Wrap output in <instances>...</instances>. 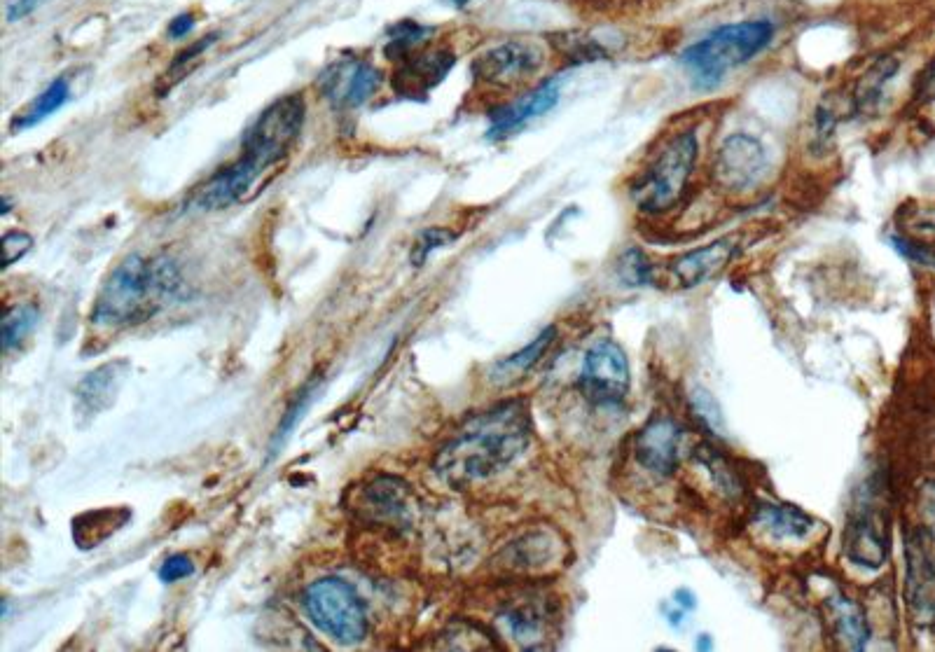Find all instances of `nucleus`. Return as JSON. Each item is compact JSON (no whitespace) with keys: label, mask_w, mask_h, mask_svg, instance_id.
<instances>
[{"label":"nucleus","mask_w":935,"mask_h":652,"mask_svg":"<svg viewBox=\"0 0 935 652\" xmlns=\"http://www.w3.org/2000/svg\"><path fill=\"white\" fill-rule=\"evenodd\" d=\"M360 510L374 524L389 529H410L412 526V496L410 487L396 477H377L360 494Z\"/></svg>","instance_id":"13"},{"label":"nucleus","mask_w":935,"mask_h":652,"mask_svg":"<svg viewBox=\"0 0 935 652\" xmlns=\"http://www.w3.org/2000/svg\"><path fill=\"white\" fill-rule=\"evenodd\" d=\"M129 365L124 360L101 365L99 370L87 374L78 386V409L82 414L96 416L103 409L113 405L117 391H120L124 377H127Z\"/></svg>","instance_id":"17"},{"label":"nucleus","mask_w":935,"mask_h":652,"mask_svg":"<svg viewBox=\"0 0 935 652\" xmlns=\"http://www.w3.org/2000/svg\"><path fill=\"white\" fill-rule=\"evenodd\" d=\"M889 536H886V519L879 503L877 491L865 487L851 505L847 529H844V554L849 561L863 568H879L886 561Z\"/></svg>","instance_id":"7"},{"label":"nucleus","mask_w":935,"mask_h":652,"mask_svg":"<svg viewBox=\"0 0 935 652\" xmlns=\"http://www.w3.org/2000/svg\"><path fill=\"white\" fill-rule=\"evenodd\" d=\"M919 510H921V517H924V522H926V529L935 536V482L926 484V487L921 489Z\"/></svg>","instance_id":"38"},{"label":"nucleus","mask_w":935,"mask_h":652,"mask_svg":"<svg viewBox=\"0 0 935 652\" xmlns=\"http://www.w3.org/2000/svg\"><path fill=\"white\" fill-rule=\"evenodd\" d=\"M699 157L695 131H681L632 183V201L643 213H664L678 204Z\"/></svg>","instance_id":"5"},{"label":"nucleus","mask_w":935,"mask_h":652,"mask_svg":"<svg viewBox=\"0 0 935 652\" xmlns=\"http://www.w3.org/2000/svg\"><path fill=\"white\" fill-rule=\"evenodd\" d=\"M431 26H421L417 22H400L389 29V43H386L384 52L391 61H403L410 57L412 47L419 45L426 36H431Z\"/></svg>","instance_id":"27"},{"label":"nucleus","mask_w":935,"mask_h":652,"mask_svg":"<svg viewBox=\"0 0 935 652\" xmlns=\"http://www.w3.org/2000/svg\"><path fill=\"white\" fill-rule=\"evenodd\" d=\"M828 620L833 624L835 636L851 650H863L868 645L870 627L863 608L844 594H833L826 599Z\"/></svg>","instance_id":"18"},{"label":"nucleus","mask_w":935,"mask_h":652,"mask_svg":"<svg viewBox=\"0 0 935 652\" xmlns=\"http://www.w3.org/2000/svg\"><path fill=\"white\" fill-rule=\"evenodd\" d=\"M683 430L676 421L660 416L648 421L636 438V459L657 475H671L681 463Z\"/></svg>","instance_id":"12"},{"label":"nucleus","mask_w":935,"mask_h":652,"mask_svg":"<svg viewBox=\"0 0 935 652\" xmlns=\"http://www.w3.org/2000/svg\"><path fill=\"white\" fill-rule=\"evenodd\" d=\"M580 388L597 405H620L629 391V363L620 344L601 339L585 353Z\"/></svg>","instance_id":"10"},{"label":"nucleus","mask_w":935,"mask_h":652,"mask_svg":"<svg viewBox=\"0 0 935 652\" xmlns=\"http://www.w3.org/2000/svg\"><path fill=\"white\" fill-rule=\"evenodd\" d=\"M382 85V73L363 59H342L325 68L318 87L335 108H358Z\"/></svg>","instance_id":"11"},{"label":"nucleus","mask_w":935,"mask_h":652,"mask_svg":"<svg viewBox=\"0 0 935 652\" xmlns=\"http://www.w3.org/2000/svg\"><path fill=\"white\" fill-rule=\"evenodd\" d=\"M896 71H898V59L884 57V59L875 61V64L865 71L863 78L858 80V85L854 87V94H851V99H854V108L865 110V108H870L872 103H877L879 96H882L884 85L893 78V75H896Z\"/></svg>","instance_id":"24"},{"label":"nucleus","mask_w":935,"mask_h":652,"mask_svg":"<svg viewBox=\"0 0 935 652\" xmlns=\"http://www.w3.org/2000/svg\"><path fill=\"white\" fill-rule=\"evenodd\" d=\"M183 279L169 258L129 255L103 283L96 297L92 321L101 328H131L150 321L166 302L178 295Z\"/></svg>","instance_id":"3"},{"label":"nucleus","mask_w":935,"mask_h":652,"mask_svg":"<svg viewBox=\"0 0 935 652\" xmlns=\"http://www.w3.org/2000/svg\"><path fill=\"white\" fill-rule=\"evenodd\" d=\"M40 321V311L36 304H15L5 311L3 316V351L10 353L12 349L24 344V339L36 330Z\"/></svg>","instance_id":"26"},{"label":"nucleus","mask_w":935,"mask_h":652,"mask_svg":"<svg viewBox=\"0 0 935 652\" xmlns=\"http://www.w3.org/2000/svg\"><path fill=\"white\" fill-rule=\"evenodd\" d=\"M3 267H12L17 260H22L31 251L33 237L22 230H12L3 237Z\"/></svg>","instance_id":"34"},{"label":"nucleus","mask_w":935,"mask_h":652,"mask_svg":"<svg viewBox=\"0 0 935 652\" xmlns=\"http://www.w3.org/2000/svg\"><path fill=\"white\" fill-rule=\"evenodd\" d=\"M737 253V244L732 239H718L713 244L697 248L676 258L669 265V274L681 288H695L702 286L704 281L713 279V276L723 272L727 262Z\"/></svg>","instance_id":"16"},{"label":"nucleus","mask_w":935,"mask_h":652,"mask_svg":"<svg viewBox=\"0 0 935 652\" xmlns=\"http://www.w3.org/2000/svg\"><path fill=\"white\" fill-rule=\"evenodd\" d=\"M774 33L777 29L770 19H746L718 26L709 36L685 47L678 61L690 73L697 89H713L732 68L756 59L772 43Z\"/></svg>","instance_id":"4"},{"label":"nucleus","mask_w":935,"mask_h":652,"mask_svg":"<svg viewBox=\"0 0 935 652\" xmlns=\"http://www.w3.org/2000/svg\"><path fill=\"white\" fill-rule=\"evenodd\" d=\"M68 96H71V87H68V80L66 78L54 80L52 85L47 87L45 92L40 94L29 108H26V113H22L15 122H12V129L24 131V129L36 127V124L43 122L47 115L57 113V110L68 101Z\"/></svg>","instance_id":"25"},{"label":"nucleus","mask_w":935,"mask_h":652,"mask_svg":"<svg viewBox=\"0 0 935 652\" xmlns=\"http://www.w3.org/2000/svg\"><path fill=\"white\" fill-rule=\"evenodd\" d=\"M550 43L554 50L564 57L566 64H590V61H601V59L611 57V54H608V47L604 43H599V40L590 36V33H580V31L559 33V36H554Z\"/></svg>","instance_id":"23"},{"label":"nucleus","mask_w":935,"mask_h":652,"mask_svg":"<svg viewBox=\"0 0 935 652\" xmlns=\"http://www.w3.org/2000/svg\"><path fill=\"white\" fill-rule=\"evenodd\" d=\"M447 5H454V8H466L470 0H445Z\"/></svg>","instance_id":"44"},{"label":"nucleus","mask_w":935,"mask_h":652,"mask_svg":"<svg viewBox=\"0 0 935 652\" xmlns=\"http://www.w3.org/2000/svg\"><path fill=\"white\" fill-rule=\"evenodd\" d=\"M650 262L639 248H627L620 258V276L629 286H646L650 281Z\"/></svg>","instance_id":"31"},{"label":"nucleus","mask_w":935,"mask_h":652,"mask_svg":"<svg viewBox=\"0 0 935 652\" xmlns=\"http://www.w3.org/2000/svg\"><path fill=\"white\" fill-rule=\"evenodd\" d=\"M559 101V80H545L543 85H538L536 89H531L529 94H524L522 99H517L515 103H508V106L494 110L489 115L491 127H489V138H505L510 136L512 131L522 129L529 124L531 120H536L540 115H547L550 110L557 106Z\"/></svg>","instance_id":"15"},{"label":"nucleus","mask_w":935,"mask_h":652,"mask_svg":"<svg viewBox=\"0 0 935 652\" xmlns=\"http://www.w3.org/2000/svg\"><path fill=\"white\" fill-rule=\"evenodd\" d=\"M756 522L774 540H802L814 529V519L793 505H763Z\"/></svg>","instance_id":"20"},{"label":"nucleus","mask_w":935,"mask_h":652,"mask_svg":"<svg viewBox=\"0 0 935 652\" xmlns=\"http://www.w3.org/2000/svg\"><path fill=\"white\" fill-rule=\"evenodd\" d=\"M47 0H12L8 5V22H19V19L29 17L31 12L43 8Z\"/></svg>","instance_id":"39"},{"label":"nucleus","mask_w":935,"mask_h":652,"mask_svg":"<svg viewBox=\"0 0 935 652\" xmlns=\"http://www.w3.org/2000/svg\"><path fill=\"white\" fill-rule=\"evenodd\" d=\"M456 64L454 52L449 50H428L414 57L403 59V64L393 75V87L400 96L414 99V96H426L435 85L445 80V75Z\"/></svg>","instance_id":"14"},{"label":"nucleus","mask_w":935,"mask_h":652,"mask_svg":"<svg viewBox=\"0 0 935 652\" xmlns=\"http://www.w3.org/2000/svg\"><path fill=\"white\" fill-rule=\"evenodd\" d=\"M893 244H896L898 251L903 253L907 260L917 262V265L935 269V246L917 244V241H912L907 237H896V239H893Z\"/></svg>","instance_id":"35"},{"label":"nucleus","mask_w":935,"mask_h":652,"mask_svg":"<svg viewBox=\"0 0 935 652\" xmlns=\"http://www.w3.org/2000/svg\"><path fill=\"white\" fill-rule=\"evenodd\" d=\"M192 573H195V564H192V559L185 557V554H173V557L166 559L162 568H159V580L178 582Z\"/></svg>","instance_id":"36"},{"label":"nucleus","mask_w":935,"mask_h":652,"mask_svg":"<svg viewBox=\"0 0 935 652\" xmlns=\"http://www.w3.org/2000/svg\"><path fill=\"white\" fill-rule=\"evenodd\" d=\"M545 64L543 47L533 40H505L473 61V78L482 85L510 89L533 78Z\"/></svg>","instance_id":"8"},{"label":"nucleus","mask_w":935,"mask_h":652,"mask_svg":"<svg viewBox=\"0 0 935 652\" xmlns=\"http://www.w3.org/2000/svg\"><path fill=\"white\" fill-rule=\"evenodd\" d=\"M587 3H643V0H587Z\"/></svg>","instance_id":"43"},{"label":"nucleus","mask_w":935,"mask_h":652,"mask_svg":"<svg viewBox=\"0 0 935 652\" xmlns=\"http://www.w3.org/2000/svg\"><path fill=\"white\" fill-rule=\"evenodd\" d=\"M192 29H195V15L185 12V15H178L173 22H169V31L166 33H169V38H183Z\"/></svg>","instance_id":"40"},{"label":"nucleus","mask_w":935,"mask_h":652,"mask_svg":"<svg viewBox=\"0 0 935 652\" xmlns=\"http://www.w3.org/2000/svg\"><path fill=\"white\" fill-rule=\"evenodd\" d=\"M676 606L685 608V610H692L697 606V601H695V596L688 592V589H678V592H676Z\"/></svg>","instance_id":"41"},{"label":"nucleus","mask_w":935,"mask_h":652,"mask_svg":"<svg viewBox=\"0 0 935 652\" xmlns=\"http://www.w3.org/2000/svg\"><path fill=\"white\" fill-rule=\"evenodd\" d=\"M501 622L505 624V629H508V634L515 638L522 648H543L550 620H547L543 606H538L536 601L515 603V606H510L501 615Z\"/></svg>","instance_id":"19"},{"label":"nucleus","mask_w":935,"mask_h":652,"mask_svg":"<svg viewBox=\"0 0 935 652\" xmlns=\"http://www.w3.org/2000/svg\"><path fill=\"white\" fill-rule=\"evenodd\" d=\"M454 239H456V234L445 230V227H428V230L421 232L417 237V241H414L412 253H410L412 265L414 267H424L426 260L431 258L435 251H440V248L449 246Z\"/></svg>","instance_id":"29"},{"label":"nucleus","mask_w":935,"mask_h":652,"mask_svg":"<svg viewBox=\"0 0 935 652\" xmlns=\"http://www.w3.org/2000/svg\"><path fill=\"white\" fill-rule=\"evenodd\" d=\"M914 96H917L919 101H935V57L928 61V66L921 71Z\"/></svg>","instance_id":"37"},{"label":"nucleus","mask_w":935,"mask_h":652,"mask_svg":"<svg viewBox=\"0 0 935 652\" xmlns=\"http://www.w3.org/2000/svg\"><path fill=\"white\" fill-rule=\"evenodd\" d=\"M129 510H96L78 517L73 522V540L82 550L101 545L103 540L113 536L120 526L127 524Z\"/></svg>","instance_id":"22"},{"label":"nucleus","mask_w":935,"mask_h":652,"mask_svg":"<svg viewBox=\"0 0 935 652\" xmlns=\"http://www.w3.org/2000/svg\"><path fill=\"white\" fill-rule=\"evenodd\" d=\"M699 638H702V641L695 643V648H699V650H709V648H711V641H709V636L704 634V636H699Z\"/></svg>","instance_id":"42"},{"label":"nucleus","mask_w":935,"mask_h":652,"mask_svg":"<svg viewBox=\"0 0 935 652\" xmlns=\"http://www.w3.org/2000/svg\"><path fill=\"white\" fill-rule=\"evenodd\" d=\"M314 391H316L314 384H307V386L302 388V393H297L295 402L288 407V412H286V416H283V421H281L279 430H276V435H274V447L279 445V442H281L283 438H286L290 430H293V428L297 426V421L302 419V412L309 407L311 398H314Z\"/></svg>","instance_id":"33"},{"label":"nucleus","mask_w":935,"mask_h":652,"mask_svg":"<svg viewBox=\"0 0 935 652\" xmlns=\"http://www.w3.org/2000/svg\"><path fill=\"white\" fill-rule=\"evenodd\" d=\"M692 409H695V416L699 421L704 423L706 428L713 430V433H723L725 430V421H723V412H720V407H718V402L713 400V395L709 391H704V388H697L695 393H692Z\"/></svg>","instance_id":"32"},{"label":"nucleus","mask_w":935,"mask_h":652,"mask_svg":"<svg viewBox=\"0 0 935 652\" xmlns=\"http://www.w3.org/2000/svg\"><path fill=\"white\" fill-rule=\"evenodd\" d=\"M554 337H557L554 328H547L540 332V335L533 339L529 346H524L522 351L512 353V356H508L505 360H498V363L491 367V381H496V384H512V381L522 379L531 367H536L540 363V358H543L547 349L552 346Z\"/></svg>","instance_id":"21"},{"label":"nucleus","mask_w":935,"mask_h":652,"mask_svg":"<svg viewBox=\"0 0 935 652\" xmlns=\"http://www.w3.org/2000/svg\"><path fill=\"white\" fill-rule=\"evenodd\" d=\"M903 225L907 239L917 241V244L935 246V206L907 208L903 213Z\"/></svg>","instance_id":"28"},{"label":"nucleus","mask_w":935,"mask_h":652,"mask_svg":"<svg viewBox=\"0 0 935 652\" xmlns=\"http://www.w3.org/2000/svg\"><path fill=\"white\" fill-rule=\"evenodd\" d=\"M304 608L311 622L339 643H358L367 636L363 601L342 578H323L309 585L304 592Z\"/></svg>","instance_id":"6"},{"label":"nucleus","mask_w":935,"mask_h":652,"mask_svg":"<svg viewBox=\"0 0 935 652\" xmlns=\"http://www.w3.org/2000/svg\"><path fill=\"white\" fill-rule=\"evenodd\" d=\"M767 159L765 145L756 136L732 134L718 145L713 157V178L727 192H748L765 178Z\"/></svg>","instance_id":"9"},{"label":"nucleus","mask_w":935,"mask_h":652,"mask_svg":"<svg viewBox=\"0 0 935 652\" xmlns=\"http://www.w3.org/2000/svg\"><path fill=\"white\" fill-rule=\"evenodd\" d=\"M302 96H283L262 113L244 138V152L227 169L218 171L209 183L199 187L195 204L204 211H223L246 197L265 173L281 162L300 138L304 124Z\"/></svg>","instance_id":"2"},{"label":"nucleus","mask_w":935,"mask_h":652,"mask_svg":"<svg viewBox=\"0 0 935 652\" xmlns=\"http://www.w3.org/2000/svg\"><path fill=\"white\" fill-rule=\"evenodd\" d=\"M531 412L526 400H505L470 416L463 426L438 449L433 470L454 489L501 473L512 466L531 442Z\"/></svg>","instance_id":"1"},{"label":"nucleus","mask_w":935,"mask_h":652,"mask_svg":"<svg viewBox=\"0 0 935 652\" xmlns=\"http://www.w3.org/2000/svg\"><path fill=\"white\" fill-rule=\"evenodd\" d=\"M216 38H218V33H211L209 38H202L199 43L187 47V50H183L176 59H173V64L169 66V73H166V80H164V82H169V89L176 85L178 80H183L187 73H190V66L195 64L199 57H202L204 50H209V47L216 43Z\"/></svg>","instance_id":"30"}]
</instances>
